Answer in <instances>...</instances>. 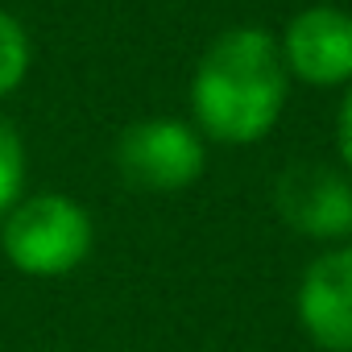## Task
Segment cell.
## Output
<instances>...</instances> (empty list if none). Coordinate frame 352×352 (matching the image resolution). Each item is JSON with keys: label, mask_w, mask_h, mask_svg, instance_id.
<instances>
[{"label": "cell", "mask_w": 352, "mask_h": 352, "mask_svg": "<svg viewBox=\"0 0 352 352\" xmlns=\"http://www.w3.org/2000/svg\"><path fill=\"white\" fill-rule=\"evenodd\" d=\"M286 104V63L265 30H228L199 63L191 112L199 129L228 145L265 137Z\"/></svg>", "instance_id": "1"}, {"label": "cell", "mask_w": 352, "mask_h": 352, "mask_svg": "<svg viewBox=\"0 0 352 352\" xmlns=\"http://www.w3.org/2000/svg\"><path fill=\"white\" fill-rule=\"evenodd\" d=\"M21 183H25V145L17 129L0 116V216H9L17 208Z\"/></svg>", "instance_id": "7"}, {"label": "cell", "mask_w": 352, "mask_h": 352, "mask_svg": "<svg viewBox=\"0 0 352 352\" xmlns=\"http://www.w3.org/2000/svg\"><path fill=\"white\" fill-rule=\"evenodd\" d=\"M274 208L311 241H336L352 232V187L319 162H298L282 174L274 183Z\"/></svg>", "instance_id": "4"}, {"label": "cell", "mask_w": 352, "mask_h": 352, "mask_svg": "<svg viewBox=\"0 0 352 352\" xmlns=\"http://www.w3.org/2000/svg\"><path fill=\"white\" fill-rule=\"evenodd\" d=\"M282 63L311 87L348 83L352 79V17L331 5L298 13L286 30Z\"/></svg>", "instance_id": "5"}, {"label": "cell", "mask_w": 352, "mask_h": 352, "mask_svg": "<svg viewBox=\"0 0 352 352\" xmlns=\"http://www.w3.org/2000/svg\"><path fill=\"white\" fill-rule=\"evenodd\" d=\"M0 249L30 278H63L91 253V220L67 195H34L5 216Z\"/></svg>", "instance_id": "2"}, {"label": "cell", "mask_w": 352, "mask_h": 352, "mask_svg": "<svg viewBox=\"0 0 352 352\" xmlns=\"http://www.w3.org/2000/svg\"><path fill=\"white\" fill-rule=\"evenodd\" d=\"M25 71H30V38L5 9H0V96L21 87Z\"/></svg>", "instance_id": "8"}, {"label": "cell", "mask_w": 352, "mask_h": 352, "mask_svg": "<svg viewBox=\"0 0 352 352\" xmlns=\"http://www.w3.org/2000/svg\"><path fill=\"white\" fill-rule=\"evenodd\" d=\"M120 179L137 191H183L204 174V141L179 120H141L116 145Z\"/></svg>", "instance_id": "3"}, {"label": "cell", "mask_w": 352, "mask_h": 352, "mask_svg": "<svg viewBox=\"0 0 352 352\" xmlns=\"http://www.w3.org/2000/svg\"><path fill=\"white\" fill-rule=\"evenodd\" d=\"M336 137H340V153H344V162H348V170H352V91H348V100H344V108H340V129H336Z\"/></svg>", "instance_id": "9"}, {"label": "cell", "mask_w": 352, "mask_h": 352, "mask_svg": "<svg viewBox=\"0 0 352 352\" xmlns=\"http://www.w3.org/2000/svg\"><path fill=\"white\" fill-rule=\"evenodd\" d=\"M298 323L323 352H352V249L311 261L298 286Z\"/></svg>", "instance_id": "6"}]
</instances>
